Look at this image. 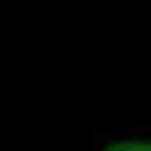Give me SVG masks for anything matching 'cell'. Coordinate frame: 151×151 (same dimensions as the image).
<instances>
[{
    "label": "cell",
    "mask_w": 151,
    "mask_h": 151,
    "mask_svg": "<svg viewBox=\"0 0 151 151\" xmlns=\"http://www.w3.org/2000/svg\"><path fill=\"white\" fill-rule=\"evenodd\" d=\"M105 151H151V143L135 140L117 142Z\"/></svg>",
    "instance_id": "6da1fadb"
}]
</instances>
